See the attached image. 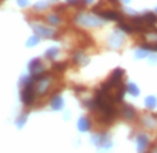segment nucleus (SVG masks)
<instances>
[{"label":"nucleus","instance_id":"1","mask_svg":"<svg viewBox=\"0 0 157 153\" xmlns=\"http://www.w3.org/2000/svg\"><path fill=\"white\" fill-rule=\"evenodd\" d=\"M74 22L85 28H99L103 27L104 21H101L99 15L96 17V15L88 14V13H78L74 15Z\"/></svg>","mask_w":157,"mask_h":153},{"label":"nucleus","instance_id":"2","mask_svg":"<svg viewBox=\"0 0 157 153\" xmlns=\"http://www.w3.org/2000/svg\"><path fill=\"white\" fill-rule=\"evenodd\" d=\"M92 142L96 147L99 149H110L113 146V141L111 136L107 132H96L92 135Z\"/></svg>","mask_w":157,"mask_h":153},{"label":"nucleus","instance_id":"3","mask_svg":"<svg viewBox=\"0 0 157 153\" xmlns=\"http://www.w3.org/2000/svg\"><path fill=\"white\" fill-rule=\"evenodd\" d=\"M32 29L36 35H39L40 38H44V39H56L59 38V33L57 31H54L53 28H49V27H44V25H40V24H32Z\"/></svg>","mask_w":157,"mask_h":153},{"label":"nucleus","instance_id":"4","mask_svg":"<svg viewBox=\"0 0 157 153\" xmlns=\"http://www.w3.org/2000/svg\"><path fill=\"white\" fill-rule=\"evenodd\" d=\"M125 42V36H124V32H122L121 29H118L117 28V31H114L111 35H110L109 41H107V46L110 47V49H120V47L124 45Z\"/></svg>","mask_w":157,"mask_h":153},{"label":"nucleus","instance_id":"5","mask_svg":"<svg viewBox=\"0 0 157 153\" xmlns=\"http://www.w3.org/2000/svg\"><path fill=\"white\" fill-rule=\"evenodd\" d=\"M75 36H77V39H78V45H79V47H82V49L95 46V41H93V38L89 35L88 32H85V31L75 29Z\"/></svg>","mask_w":157,"mask_h":153},{"label":"nucleus","instance_id":"6","mask_svg":"<svg viewBox=\"0 0 157 153\" xmlns=\"http://www.w3.org/2000/svg\"><path fill=\"white\" fill-rule=\"evenodd\" d=\"M96 15H99V17H101L104 21H124V17L121 15V13H118L117 10H113V9H104L101 10V11H98L95 13Z\"/></svg>","mask_w":157,"mask_h":153},{"label":"nucleus","instance_id":"7","mask_svg":"<svg viewBox=\"0 0 157 153\" xmlns=\"http://www.w3.org/2000/svg\"><path fill=\"white\" fill-rule=\"evenodd\" d=\"M120 114H121V117L127 121H133V120H136V117H138L136 109L128 103H122L121 110H120Z\"/></svg>","mask_w":157,"mask_h":153},{"label":"nucleus","instance_id":"8","mask_svg":"<svg viewBox=\"0 0 157 153\" xmlns=\"http://www.w3.org/2000/svg\"><path fill=\"white\" fill-rule=\"evenodd\" d=\"M72 63L77 65H81V67H83L89 63V56L82 50V47L72 50Z\"/></svg>","mask_w":157,"mask_h":153},{"label":"nucleus","instance_id":"9","mask_svg":"<svg viewBox=\"0 0 157 153\" xmlns=\"http://www.w3.org/2000/svg\"><path fill=\"white\" fill-rule=\"evenodd\" d=\"M50 107L54 112H60L64 109V99L61 97V95L59 92H53L50 96Z\"/></svg>","mask_w":157,"mask_h":153},{"label":"nucleus","instance_id":"10","mask_svg":"<svg viewBox=\"0 0 157 153\" xmlns=\"http://www.w3.org/2000/svg\"><path fill=\"white\" fill-rule=\"evenodd\" d=\"M136 146H138V152H145V150L149 149L150 146V139H149L147 135L145 134H139L136 136Z\"/></svg>","mask_w":157,"mask_h":153},{"label":"nucleus","instance_id":"11","mask_svg":"<svg viewBox=\"0 0 157 153\" xmlns=\"http://www.w3.org/2000/svg\"><path fill=\"white\" fill-rule=\"evenodd\" d=\"M28 70H29L31 74H39L42 71H44V65L40 59H32L28 64Z\"/></svg>","mask_w":157,"mask_h":153},{"label":"nucleus","instance_id":"12","mask_svg":"<svg viewBox=\"0 0 157 153\" xmlns=\"http://www.w3.org/2000/svg\"><path fill=\"white\" fill-rule=\"evenodd\" d=\"M140 124H142V127H145L146 130H153L157 124V117L156 116L146 114L143 117H140Z\"/></svg>","mask_w":157,"mask_h":153},{"label":"nucleus","instance_id":"13","mask_svg":"<svg viewBox=\"0 0 157 153\" xmlns=\"http://www.w3.org/2000/svg\"><path fill=\"white\" fill-rule=\"evenodd\" d=\"M90 127H92V124H90V118L85 117V116L81 117L77 123V128H78L79 132H88V131L90 130Z\"/></svg>","mask_w":157,"mask_h":153},{"label":"nucleus","instance_id":"14","mask_svg":"<svg viewBox=\"0 0 157 153\" xmlns=\"http://www.w3.org/2000/svg\"><path fill=\"white\" fill-rule=\"evenodd\" d=\"M44 21H46V22H48L49 25H52V27H59V25H61L63 18L60 17L59 13H52V14L46 15Z\"/></svg>","mask_w":157,"mask_h":153},{"label":"nucleus","instance_id":"15","mask_svg":"<svg viewBox=\"0 0 157 153\" xmlns=\"http://www.w3.org/2000/svg\"><path fill=\"white\" fill-rule=\"evenodd\" d=\"M143 20H145V25L149 28H151L153 25L157 24V13H151V11H147L143 14Z\"/></svg>","mask_w":157,"mask_h":153},{"label":"nucleus","instance_id":"16","mask_svg":"<svg viewBox=\"0 0 157 153\" xmlns=\"http://www.w3.org/2000/svg\"><path fill=\"white\" fill-rule=\"evenodd\" d=\"M68 67H70L68 61H54L53 64H52V71L56 73V74H61V73H64Z\"/></svg>","mask_w":157,"mask_h":153},{"label":"nucleus","instance_id":"17","mask_svg":"<svg viewBox=\"0 0 157 153\" xmlns=\"http://www.w3.org/2000/svg\"><path fill=\"white\" fill-rule=\"evenodd\" d=\"M125 93H127V85H124V84H120V85L117 86L116 93H114V97H116V102H117V103L124 100Z\"/></svg>","mask_w":157,"mask_h":153},{"label":"nucleus","instance_id":"18","mask_svg":"<svg viewBox=\"0 0 157 153\" xmlns=\"http://www.w3.org/2000/svg\"><path fill=\"white\" fill-rule=\"evenodd\" d=\"M127 93H129L131 96H133V97H138L140 95V89L135 82H128L127 84Z\"/></svg>","mask_w":157,"mask_h":153},{"label":"nucleus","instance_id":"19","mask_svg":"<svg viewBox=\"0 0 157 153\" xmlns=\"http://www.w3.org/2000/svg\"><path fill=\"white\" fill-rule=\"evenodd\" d=\"M59 53H60V49L57 46H52V47H49V49H46V52L43 53V56L46 57V59H49V60H54L57 56H59Z\"/></svg>","mask_w":157,"mask_h":153},{"label":"nucleus","instance_id":"20","mask_svg":"<svg viewBox=\"0 0 157 153\" xmlns=\"http://www.w3.org/2000/svg\"><path fill=\"white\" fill-rule=\"evenodd\" d=\"M118 29H121L122 32L125 33H133L135 32V27H133V24H128L125 22V21H120L118 22Z\"/></svg>","mask_w":157,"mask_h":153},{"label":"nucleus","instance_id":"21","mask_svg":"<svg viewBox=\"0 0 157 153\" xmlns=\"http://www.w3.org/2000/svg\"><path fill=\"white\" fill-rule=\"evenodd\" d=\"M145 107L147 110H154L157 107V97L156 96H147L145 97Z\"/></svg>","mask_w":157,"mask_h":153},{"label":"nucleus","instance_id":"22","mask_svg":"<svg viewBox=\"0 0 157 153\" xmlns=\"http://www.w3.org/2000/svg\"><path fill=\"white\" fill-rule=\"evenodd\" d=\"M27 120H28V112L21 113V114L18 116V118L15 120V125H17L18 130H22V127L27 124Z\"/></svg>","mask_w":157,"mask_h":153},{"label":"nucleus","instance_id":"23","mask_svg":"<svg viewBox=\"0 0 157 153\" xmlns=\"http://www.w3.org/2000/svg\"><path fill=\"white\" fill-rule=\"evenodd\" d=\"M150 56V50L147 49H143V47H140V49H138L135 53H133V57L136 60H142V59H146V57Z\"/></svg>","mask_w":157,"mask_h":153},{"label":"nucleus","instance_id":"24","mask_svg":"<svg viewBox=\"0 0 157 153\" xmlns=\"http://www.w3.org/2000/svg\"><path fill=\"white\" fill-rule=\"evenodd\" d=\"M33 11H44V10L49 9V2H46V0H40V2H38V3L33 4Z\"/></svg>","mask_w":157,"mask_h":153},{"label":"nucleus","instance_id":"25","mask_svg":"<svg viewBox=\"0 0 157 153\" xmlns=\"http://www.w3.org/2000/svg\"><path fill=\"white\" fill-rule=\"evenodd\" d=\"M65 3L68 4V6H72V7H79V10H83L86 6L82 0H65Z\"/></svg>","mask_w":157,"mask_h":153},{"label":"nucleus","instance_id":"26","mask_svg":"<svg viewBox=\"0 0 157 153\" xmlns=\"http://www.w3.org/2000/svg\"><path fill=\"white\" fill-rule=\"evenodd\" d=\"M39 42H40V36L39 35H32L29 39L27 41V47H33V46H36V45H39Z\"/></svg>","mask_w":157,"mask_h":153},{"label":"nucleus","instance_id":"27","mask_svg":"<svg viewBox=\"0 0 157 153\" xmlns=\"http://www.w3.org/2000/svg\"><path fill=\"white\" fill-rule=\"evenodd\" d=\"M67 9H68V4L65 3V4H57V6H54V13H64L67 11Z\"/></svg>","mask_w":157,"mask_h":153},{"label":"nucleus","instance_id":"28","mask_svg":"<svg viewBox=\"0 0 157 153\" xmlns=\"http://www.w3.org/2000/svg\"><path fill=\"white\" fill-rule=\"evenodd\" d=\"M72 89H74V92H75V93H78V95L86 92V88L83 85H74V88H72Z\"/></svg>","mask_w":157,"mask_h":153},{"label":"nucleus","instance_id":"29","mask_svg":"<svg viewBox=\"0 0 157 153\" xmlns=\"http://www.w3.org/2000/svg\"><path fill=\"white\" fill-rule=\"evenodd\" d=\"M17 4L21 9H25V7L29 6V0H17Z\"/></svg>","mask_w":157,"mask_h":153},{"label":"nucleus","instance_id":"30","mask_svg":"<svg viewBox=\"0 0 157 153\" xmlns=\"http://www.w3.org/2000/svg\"><path fill=\"white\" fill-rule=\"evenodd\" d=\"M149 64H151V65L157 64V54H151L150 53V56H149Z\"/></svg>","mask_w":157,"mask_h":153},{"label":"nucleus","instance_id":"31","mask_svg":"<svg viewBox=\"0 0 157 153\" xmlns=\"http://www.w3.org/2000/svg\"><path fill=\"white\" fill-rule=\"evenodd\" d=\"M107 3L111 4L113 7H118L120 6V0H107Z\"/></svg>","mask_w":157,"mask_h":153},{"label":"nucleus","instance_id":"32","mask_svg":"<svg viewBox=\"0 0 157 153\" xmlns=\"http://www.w3.org/2000/svg\"><path fill=\"white\" fill-rule=\"evenodd\" d=\"M125 11L128 13V14H131V15H136V11H135V10H131V9H125Z\"/></svg>","mask_w":157,"mask_h":153},{"label":"nucleus","instance_id":"33","mask_svg":"<svg viewBox=\"0 0 157 153\" xmlns=\"http://www.w3.org/2000/svg\"><path fill=\"white\" fill-rule=\"evenodd\" d=\"M82 2H83L85 4H92L93 2H95V0H82Z\"/></svg>","mask_w":157,"mask_h":153},{"label":"nucleus","instance_id":"34","mask_svg":"<svg viewBox=\"0 0 157 153\" xmlns=\"http://www.w3.org/2000/svg\"><path fill=\"white\" fill-rule=\"evenodd\" d=\"M150 150H153V152H154V150H157V141H156V143H154V146L150 147Z\"/></svg>","mask_w":157,"mask_h":153},{"label":"nucleus","instance_id":"35","mask_svg":"<svg viewBox=\"0 0 157 153\" xmlns=\"http://www.w3.org/2000/svg\"><path fill=\"white\" fill-rule=\"evenodd\" d=\"M121 2H122V3H124V4H128V3H131L132 0H121Z\"/></svg>","mask_w":157,"mask_h":153},{"label":"nucleus","instance_id":"36","mask_svg":"<svg viewBox=\"0 0 157 153\" xmlns=\"http://www.w3.org/2000/svg\"><path fill=\"white\" fill-rule=\"evenodd\" d=\"M156 13H157V6H156Z\"/></svg>","mask_w":157,"mask_h":153},{"label":"nucleus","instance_id":"37","mask_svg":"<svg viewBox=\"0 0 157 153\" xmlns=\"http://www.w3.org/2000/svg\"><path fill=\"white\" fill-rule=\"evenodd\" d=\"M156 117H157V114H156Z\"/></svg>","mask_w":157,"mask_h":153}]
</instances>
